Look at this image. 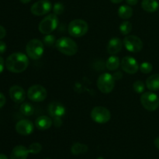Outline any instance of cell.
<instances>
[{
    "mask_svg": "<svg viewBox=\"0 0 159 159\" xmlns=\"http://www.w3.org/2000/svg\"><path fill=\"white\" fill-rule=\"evenodd\" d=\"M28 56L21 52H16L10 54L6 61L7 70L12 73H21L29 66Z\"/></svg>",
    "mask_w": 159,
    "mask_h": 159,
    "instance_id": "1",
    "label": "cell"
},
{
    "mask_svg": "<svg viewBox=\"0 0 159 159\" xmlns=\"http://www.w3.org/2000/svg\"><path fill=\"white\" fill-rule=\"evenodd\" d=\"M55 47L59 52L66 56L75 55L79 50L75 41L67 37H62L56 40Z\"/></svg>",
    "mask_w": 159,
    "mask_h": 159,
    "instance_id": "2",
    "label": "cell"
},
{
    "mask_svg": "<svg viewBox=\"0 0 159 159\" xmlns=\"http://www.w3.org/2000/svg\"><path fill=\"white\" fill-rule=\"evenodd\" d=\"M59 20L56 14L51 13L44 17L40 22L38 26V30L42 34H50L57 29L58 26Z\"/></svg>",
    "mask_w": 159,
    "mask_h": 159,
    "instance_id": "3",
    "label": "cell"
},
{
    "mask_svg": "<svg viewBox=\"0 0 159 159\" xmlns=\"http://www.w3.org/2000/svg\"><path fill=\"white\" fill-rule=\"evenodd\" d=\"M43 43L38 39H32L26 46V54L32 60H38L43 56L44 52Z\"/></svg>",
    "mask_w": 159,
    "mask_h": 159,
    "instance_id": "4",
    "label": "cell"
},
{
    "mask_svg": "<svg viewBox=\"0 0 159 159\" xmlns=\"http://www.w3.org/2000/svg\"><path fill=\"white\" fill-rule=\"evenodd\" d=\"M98 89L102 93L108 94L113 90L115 87V79L110 73H102L99 76L96 82Z\"/></svg>",
    "mask_w": 159,
    "mask_h": 159,
    "instance_id": "5",
    "label": "cell"
},
{
    "mask_svg": "<svg viewBox=\"0 0 159 159\" xmlns=\"http://www.w3.org/2000/svg\"><path fill=\"white\" fill-rule=\"evenodd\" d=\"M68 33L73 37H82L89 30L88 23L83 20L76 19L70 22L68 28Z\"/></svg>",
    "mask_w": 159,
    "mask_h": 159,
    "instance_id": "6",
    "label": "cell"
},
{
    "mask_svg": "<svg viewBox=\"0 0 159 159\" xmlns=\"http://www.w3.org/2000/svg\"><path fill=\"white\" fill-rule=\"evenodd\" d=\"M141 103L148 111H155L159 107V98L158 95L152 92H144L141 96Z\"/></svg>",
    "mask_w": 159,
    "mask_h": 159,
    "instance_id": "7",
    "label": "cell"
},
{
    "mask_svg": "<svg viewBox=\"0 0 159 159\" xmlns=\"http://www.w3.org/2000/svg\"><path fill=\"white\" fill-rule=\"evenodd\" d=\"M92 120L97 124H107L111 119V113L104 107H96L90 113Z\"/></svg>",
    "mask_w": 159,
    "mask_h": 159,
    "instance_id": "8",
    "label": "cell"
},
{
    "mask_svg": "<svg viewBox=\"0 0 159 159\" xmlns=\"http://www.w3.org/2000/svg\"><path fill=\"white\" fill-rule=\"evenodd\" d=\"M47 96H48V92L43 85H34L28 89L27 97L33 102H42L46 99Z\"/></svg>",
    "mask_w": 159,
    "mask_h": 159,
    "instance_id": "9",
    "label": "cell"
},
{
    "mask_svg": "<svg viewBox=\"0 0 159 159\" xmlns=\"http://www.w3.org/2000/svg\"><path fill=\"white\" fill-rule=\"evenodd\" d=\"M124 46L126 49L131 53H138L142 50L143 42L140 37L135 35H127L124 37Z\"/></svg>",
    "mask_w": 159,
    "mask_h": 159,
    "instance_id": "10",
    "label": "cell"
},
{
    "mask_svg": "<svg viewBox=\"0 0 159 159\" xmlns=\"http://www.w3.org/2000/svg\"><path fill=\"white\" fill-rule=\"evenodd\" d=\"M52 8V4L49 0H39L32 5L30 7V12L33 15L41 16L49 13Z\"/></svg>",
    "mask_w": 159,
    "mask_h": 159,
    "instance_id": "11",
    "label": "cell"
},
{
    "mask_svg": "<svg viewBox=\"0 0 159 159\" xmlns=\"http://www.w3.org/2000/svg\"><path fill=\"white\" fill-rule=\"evenodd\" d=\"M122 69L126 73L130 75L136 74L139 70V65L134 57L131 56H125L120 61Z\"/></svg>",
    "mask_w": 159,
    "mask_h": 159,
    "instance_id": "12",
    "label": "cell"
},
{
    "mask_svg": "<svg viewBox=\"0 0 159 159\" xmlns=\"http://www.w3.org/2000/svg\"><path fill=\"white\" fill-rule=\"evenodd\" d=\"M16 131L23 136H28L34 132V124L29 120H21L16 124Z\"/></svg>",
    "mask_w": 159,
    "mask_h": 159,
    "instance_id": "13",
    "label": "cell"
},
{
    "mask_svg": "<svg viewBox=\"0 0 159 159\" xmlns=\"http://www.w3.org/2000/svg\"><path fill=\"white\" fill-rule=\"evenodd\" d=\"M9 96L11 99L16 103H22L26 99V93L25 90L20 85H12L10 87L9 91Z\"/></svg>",
    "mask_w": 159,
    "mask_h": 159,
    "instance_id": "14",
    "label": "cell"
},
{
    "mask_svg": "<svg viewBox=\"0 0 159 159\" xmlns=\"http://www.w3.org/2000/svg\"><path fill=\"white\" fill-rule=\"evenodd\" d=\"M48 113L50 116L54 118H61V119L66 113V109L64 107L63 104L58 102H52L48 106Z\"/></svg>",
    "mask_w": 159,
    "mask_h": 159,
    "instance_id": "15",
    "label": "cell"
},
{
    "mask_svg": "<svg viewBox=\"0 0 159 159\" xmlns=\"http://www.w3.org/2000/svg\"><path fill=\"white\" fill-rule=\"evenodd\" d=\"M124 43L122 40L118 37H113L109 40L107 45V51L110 55H115L122 50Z\"/></svg>",
    "mask_w": 159,
    "mask_h": 159,
    "instance_id": "16",
    "label": "cell"
},
{
    "mask_svg": "<svg viewBox=\"0 0 159 159\" xmlns=\"http://www.w3.org/2000/svg\"><path fill=\"white\" fill-rule=\"evenodd\" d=\"M29 154V150L25 146L17 145L12 149L10 159H26Z\"/></svg>",
    "mask_w": 159,
    "mask_h": 159,
    "instance_id": "17",
    "label": "cell"
},
{
    "mask_svg": "<svg viewBox=\"0 0 159 159\" xmlns=\"http://www.w3.org/2000/svg\"><path fill=\"white\" fill-rule=\"evenodd\" d=\"M53 120L48 116H40L35 120V127L39 130H48L52 126Z\"/></svg>",
    "mask_w": 159,
    "mask_h": 159,
    "instance_id": "18",
    "label": "cell"
},
{
    "mask_svg": "<svg viewBox=\"0 0 159 159\" xmlns=\"http://www.w3.org/2000/svg\"><path fill=\"white\" fill-rule=\"evenodd\" d=\"M145 85L150 91L159 90V74H154L149 76L146 80Z\"/></svg>",
    "mask_w": 159,
    "mask_h": 159,
    "instance_id": "19",
    "label": "cell"
},
{
    "mask_svg": "<svg viewBox=\"0 0 159 159\" xmlns=\"http://www.w3.org/2000/svg\"><path fill=\"white\" fill-rule=\"evenodd\" d=\"M141 7L147 12H155L159 8V4L157 0H142Z\"/></svg>",
    "mask_w": 159,
    "mask_h": 159,
    "instance_id": "20",
    "label": "cell"
},
{
    "mask_svg": "<svg viewBox=\"0 0 159 159\" xmlns=\"http://www.w3.org/2000/svg\"><path fill=\"white\" fill-rule=\"evenodd\" d=\"M118 16L121 19L128 20L133 16V9L129 5H123L118 9Z\"/></svg>",
    "mask_w": 159,
    "mask_h": 159,
    "instance_id": "21",
    "label": "cell"
},
{
    "mask_svg": "<svg viewBox=\"0 0 159 159\" xmlns=\"http://www.w3.org/2000/svg\"><path fill=\"white\" fill-rule=\"evenodd\" d=\"M120 65V61L117 56L111 55L106 61V67L109 71H116Z\"/></svg>",
    "mask_w": 159,
    "mask_h": 159,
    "instance_id": "22",
    "label": "cell"
},
{
    "mask_svg": "<svg viewBox=\"0 0 159 159\" xmlns=\"http://www.w3.org/2000/svg\"><path fill=\"white\" fill-rule=\"evenodd\" d=\"M89 148L86 144H82V143L76 142L72 144L71 148V152L72 155H79L81 154H84L88 152Z\"/></svg>",
    "mask_w": 159,
    "mask_h": 159,
    "instance_id": "23",
    "label": "cell"
},
{
    "mask_svg": "<svg viewBox=\"0 0 159 159\" xmlns=\"http://www.w3.org/2000/svg\"><path fill=\"white\" fill-rule=\"evenodd\" d=\"M20 110L23 115L26 116H30L34 114V107L32 104L29 103V102H24V103L21 104Z\"/></svg>",
    "mask_w": 159,
    "mask_h": 159,
    "instance_id": "24",
    "label": "cell"
},
{
    "mask_svg": "<svg viewBox=\"0 0 159 159\" xmlns=\"http://www.w3.org/2000/svg\"><path fill=\"white\" fill-rule=\"evenodd\" d=\"M132 30V24L129 21H124L120 25V31L121 34L124 36H127Z\"/></svg>",
    "mask_w": 159,
    "mask_h": 159,
    "instance_id": "25",
    "label": "cell"
},
{
    "mask_svg": "<svg viewBox=\"0 0 159 159\" xmlns=\"http://www.w3.org/2000/svg\"><path fill=\"white\" fill-rule=\"evenodd\" d=\"M145 85H144V83L142 81L138 80L134 82L133 89L136 93L142 94L143 93H144V90H145Z\"/></svg>",
    "mask_w": 159,
    "mask_h": 159,
    "instance_id": "26",
    "label": "cell"
},
{
    "mask_svg": "<svg viewBox=\"0 0 159 159\" xmlns=\"http://www.w3.org/2000/svg\"><path fill=\"white\" fill-rule=\"evenodd\" d=\"M139 70L144 74H149L153 70V65L150 62H143L139 65Z\"/></svg>",
    "mask_w": 159,
    "mask_h": 159,
    "instance_id": "27",
    "label": "cell"
},
{
    "mask_svg": "<svg viewBox=\"0 0 159 159\" xmlns=\"http://www.w3.org/2000/svg\"><path fill=\"white\" fill-rule=\"evenodd\" d=\"M43 44L46 45L47 47H51L56 43V39L53 34H46L43 38Z\"/></svg>",
    "mask_w": 159,
    "mask_h": 159,
    "instance_id": "28",
    "label": "cell"
},
{
    "mask_svg": "<svg viewBox=\"0 0 159 159\" xmlns=\"http://www.w3.org/2000/svg\"><path fill=\"white\" fill-rule=\"evenodd\" d=\"M28 150H29V152L30 154L36 155V154H38L41 152L42 145L40 144V143L34 142L29 146V148H28Z\"/></svg>",
    "mask_w": 159,
    "mask_h": 159,
    "instance_id": "29",
    "label": "cell"
},
{
    "mask_svg": "<svg viewBox=\"0 0 159 159\" xmlns=\"http://www.w3.org/2000/svg\"><path fill=\"white\" fill-rule=\"evenodd\" d=\"M53 12L57 16L61 15L65 11V6L61 2H56L52 8Z\"/></svg>",
    "mask_w": 159,
    "mask_h": 159,
    "instance_id": "30",
    "label": "cell"
},
{
    "mask_svg": "<svg viewBox=\"0 0 159 159\" xmlns=\"http://www.w3.org/2000/svg\"><path fill=\"white\" fill-rule=\"evenodd\" d=\"M6 51V43L0 40V54H4Z\"/></svg>",
    "mask_w": 159,
    "mask_h": 159,
    "instance_id": "31",
    "label": "cell"
},
{
    "mask_svg": "<svg viewBox=\"0 0 159 159\" xmlns=\"http://www.w3.org/2000/svg\"><path fill=\"white\" fill-rule=\"evenodd\" d=\"M6 96H4V94L0 93V109H1L5 104H6Z\"/></svg>",
    "mask_w": 159,
    "mask_h": 159,
    "instance_id": "32",
    "label": "cell"
},
{
    "mask_svg": "<svg viewBox=\"0 0 159 159\" xmlns=\"http://www.w3.org/2000/svg\"><path fill=\"white\" fill-rule=\"evenodd\" d=\"M6 35V30L2 25H0V40L3 39Z\"/></svg>",
    "mask_w": 159,
    "mask_h": 159,
    "instance_id": "33",
    "label": "cell"
},
{
    "mask_svg": "<svg viewBox=\"0 0 159 159\" xmlns=\"http://www.w3.org/2000/svg\"><path fill=\"white\" fill-rule=\"evenodd\" d=\"M5 65H6V62H5L3 57L0 56V74L4 71Z\"/></svg>",
    "mask_w": 159,
    "mask_h": 159,
    "instance_id": "34",
    "label": "cell"
},
{
    "mask_svg": "<svg viewBox=\"0 0 159 159\" xmlns=\"http://www.w3.org/2000/svg\"><path fill=\"white\" fill-rule=\"evenodd\" d=\"M126 2L129 6H135V5L138 4V0H126Z\"/></svg>",
    "mask_w": 159,
    "mask_h": 159,
    "instance_id": "35",
    "label": "cell"
},
{
    "mask_svg": "<svg viewBox=\"0 0 159 159\" xmlns=\"http://www.w3.org/2000/svg\"><path fill=\"white\" fill-rule=\"evenodd\" d=\"M154 144H155V147H156L159 150V137H158V138L155 140V141H154Z\"/></svg>",
    "mask_w": 159,
    "mask_h": 159,
    "instance_id": "36",
    "label": "cell"
},
{
    "mask_svg": "<svg viewBox=\"0 0 159 159\" xmlns=\"http://www.w3.org/2000/svg\"><path fill=\"white\" fill-rule=\"evenodd\" d=\"M123 1H124V0H110V2L113 3H114V4H118V3L122 2Z\"/></svg>",
    "mask_w": 159,
    "mask_h": 159,
    "instance_id": "37",
    "label": "cell"
},
{
    "mask_svg": "<svg viewBox=\"0 0 159 159\" xmlns=\"http://www.w3.org/2000/svg\"><path fill=\"white\" fill-rule=\"evenodd\" d=\"M0 159H8V158L4 154H0Z\"/></svg>",
    "mask_w": 159,
    "mask_h": 159,
    "instance_id": "38",
    "label": "cell"
},
{
    "mask_svg": "<svg viewBox=\"0 0 159 159\" xmlns=\"http://www.w3.org/2000/svg\"><path fill=\"white\" fill-rule=\"evenodd\" d=\"M20 1L22 3H23V4H27V3H29L31 0H20Z\"/></svg>",
    "mask_w": 159,
    "mask_h": 159,
    "instance_id": "39",
    "label": "cell"
},
{
    "mask_svg": "<svg viewBox=\"0 0 159 159\" xmlns=\"http://www.w3.org/2000/svg\"><path fill=\"white\" fill-rule=\"evenodd\" d=\"M96 159H104V158H102V157H99V158H97Z\"/></svg>",
    "mask_w": 159,
    "mask_h": 159,
    "instance_id": "40",
    "label": "cell"
},
{
    "mask_svg": "<svg viewBox=\"0 0 159 159\" xmlns=\"http://www.w3.org/2000/svg\"><path fill=\"white\" fill-rule=\"evenodd\" d=\"M45 159H51V158H45Z\"/></svg>",
    "mask_w": 159,
    "mask_h": 159,
    "instance_id": "41",
    "label": "cell"
}]
</instances>
